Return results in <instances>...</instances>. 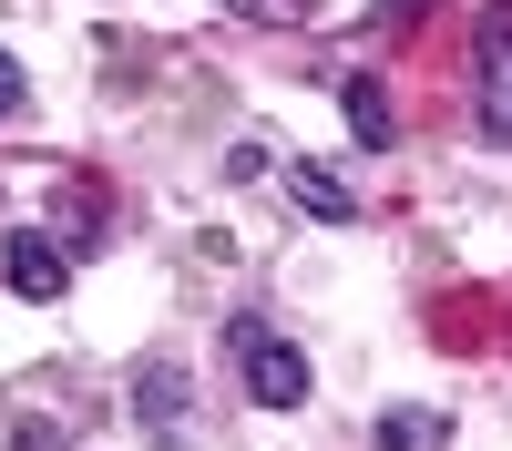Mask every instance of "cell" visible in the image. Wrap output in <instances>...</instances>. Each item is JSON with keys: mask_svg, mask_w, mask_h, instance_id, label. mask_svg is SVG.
<instances>
[{"mask_svg": "<svg viewBox=\"0 0 512 451\" xmlns=\"http://www.w3.org/2000/svg\"><path fill=\"white\" fill-rule=\"evenodd\" d=\"M226 359H236V380L256 410H297L308 400V359H297V339H277L267 318H226Z\"/></svg>", "mask_w": 512, "mask_h": 451, "instance_id": "obj_1", "label": "cell"}, {"mask_svg": "<svg viewBox=\"0 0 512 451\" xmlns=\"http://www.w3.org/2000/svg\"><path fill=\"white\" fill-rule=\"evenodd\" d=\"M472 123L492 144H512V0H492L472 31Z\"/></svg>", "mask_w": 512, "mask_h": 451, "instance_id": "obj_2", "label": "cell"}, {"mask_svg": "<svg viewBox=\"0 0 512 451\" xmlns=\"http://www.w3.org/2000/svg\"><path fill=\"white\" fill-rule=\"evenodd\" d=\"M0 277H11V298H62L72 287V246L41 236V226H11L0 236Z\"/></svg>", "mask_w": 512, "mask_h": 451, "instance_id": "obj_3", "label": "cell"}, {"mask_svg": "<svg viewBox=\"0 0 512 451\" xmlns=\"http://www.w3.org/2000/svg\"><path fill=\"white\" fill-rule=\"evenodd\" d=\"M134 421H144L154 441H185V431H195V380H185L175 359H144V369H134Z\"/></svg>", "mask_w": 512, "mask_h": 451, "instance_id": "obj_4", "label": "cell"}, {"mask_svg": "<svg viewBox=\"0 0 512 451\" xmlns=\"http://www.w3.org/2000/svg\"><path fill=\"white\" fill-rule=\"evenodd\" d=\"M277 185H287V205H297V216H318V226H349V216H359V195L338 185V164H318V154H297Z\"/></svg>", "mask_w": 512, "mask_h": 451, "instance_id": "obj_5", "label": "cell"}, {"mask_svg": "<svg viewBox=\"0 0 512 451\" xmlns=\"http://www.w3.org/2000/svg\"><path fill=\"white\" fill-rule=\"evenodd\" d=\"M338 103H349V134H359L369 154L400 144V103H390V82H379V72H349V82H338Z\"/></svg>", "mask_w": 512, "mask_h": 451, "instance_id": "obj_6", "label": "cell"}, {"mask_svg": "<svg viewBox=\"0 0 512 451\" xmlns=\"http://www.w3.org/2000/svg\"><path fill=\"white\" fill-rule=\"evenodd\" d=\"M379 451H431L441 441V421H431V410H379V431H369Z\"/></svg>", "mask_w": 512, "mask_h": 451, "instance_id": "obj_7", "label": "cell"}, {"mask_svg": "<svg viewBox=\"0 0 512 451\" xmlns=\"http://www.w3.org/2000/svg\"><path fill=\"white\" fill-rule=\"evenodd\" d=\"M11 451H72V421H41V410H31V421H21V441Z\"/></svg>", "mask_w": 512, "mask_h": 451, "instance_id": "obj_8", "label": "cell"}, {"mask_svg": "<svg viewBox=\"0 0 512 451\" xmlns=\"http://www.w3.org/2000/svg\"><path fill=\"white\" fill-rule=\"evenodd\" d=\"M21 103H31V72H21V62H11V52H0V123H11V113H21Z\"/></svg>", "mask_w": 512, "mask_h": 451, "instance_id": "obj_9", "label": "cell"}, {"mask_svg": "<svg viewBox=\"0 0 512 451\" xmlns=\"http://www.w3.org/2000/svg\"><path fill=\"white\" fill-rule=\"evenodd\" d=\"M226 11H246V21H308V0H226Z\"/></svg>", "mask_w": 512, "mask_h": 451, "instance_id": "obj_10", "label": "cell"}, {"mask_svg": "<svg viewBox=\"0 0 512 451\" xmlns=\"http://www.w3.org/2000/svg\"><path fill=\"white\" fill-rule=\"evenodd\" d=\"M410 11H420V0H379V21H410Z\"/></svg>", "mask_w": 512, "mask_h": 451, "instance_id": "obj_11", "label": "cell"}]
</instances>
